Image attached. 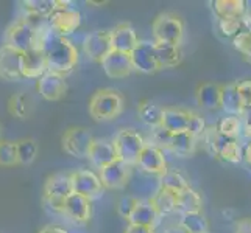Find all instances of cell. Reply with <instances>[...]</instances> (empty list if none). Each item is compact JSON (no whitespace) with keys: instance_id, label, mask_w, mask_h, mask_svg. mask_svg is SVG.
I'll return each mask as SVG.
<instances>
[{"instance_id":"6da1fadb","label":"cell","mask_w":251,"mask_h":233,"mask_svg":"<svg viewBox=\"0 0 251 233\" xmlns=\"http://www.w3.org/2000/svg\"><path fill=\"white\" fill-rule=\"evenodd\" d=\"M46 21L49 19H41V17L24 14L6 28L5 45H10L22 51V53L34 50V45H36V28Z\"/></svg>"},{"instance_id":"7a4b0ae2","label":"cell","mask_w":251,"mask_h":233,"mask_svg":"<svg viewBox=\"0 0 251 233\" xmlns=\"http://www.w3.org/2000/svg\"><path fill=\"white\" fill-rule=\"evenodd\" d=\"M203 140L207 152L214 157H219L220 160L226 163H240L244 160V146L239 143V139H231L217 132V129H206L203 134Z\"/></svg>"},{"instance_id":"3957f363","label":"cell","mask_w":251,"mask_h":233,"mask_svg":"<svg viewBox=\"0 0 251 233\" xmlns=\"http://www.w3.org/2000/svg\"><path fill=\"white\" fill-rule=\"evenodd\" d=\"M124 110V97L116 89H100L89 100V115L94 120L117 118Z\"/></svg>"},{"instance_id":"277c9868","label":"cell","mask_w":251,"mask_h":233,"mask_svg":"<svg viewBox=\"0 0 251 233\" xmlns=\"http://www.w3.org/2000/svg\"><path fill=\"white\" fill-rule=\"evenodd\" d=\"M72 193L71 174L56 172V174H51L44 184V204L51 212L63 213L64 202Z\"/></svg>"},{"instance_id":"5b68a950","label":"cell","mask_w":251,"mask_h":233,"mask_svg":"<svg viewBox=\"0 0 251 233\" xmlns=\"http://www.w3.org/2000/svg\"><path fill=\"white\" fill-rule=\"evenodd\" d=\"M112 142H114L116 146L117 159L125 162L129 167L137 165L139 155L147 146L142 135L136 132L134 129H120Z\"/></svg>"},{"instance_id":"8992f818","label":"cell","mask_w":251,"mask_h":233,"mask_svg":"<svg viewBox=\"0 0 251 233\" xmlns=\"http://www.w3.org/2000/svg\"><path fill=\"white\" fill-rule=\"evenodd\" d=\"M154 42H170L179 45L184 38V22L175 13H162L154 19L153 25Z\"/></svg>"},{"instance_id":"52a82bcc","label":"cell","mask_w":251,"mask_h":233,"mask_svg":"<svg viewBox=\"0 0 251 233\" xmlns=\"http://www.w3.org/2000/svg\"><path fill=\"white\" fill-rule=\"evenodd\" d=\"M94 140L89 129L80 126L69 127L61 139L64 152L75 159H88Z\"/></svg>"},{"instance_id":"ba28073f","label":"cell","mask_w":251,"mask_h":233,"mask_svg":"<svg viewBox=\"0 0 251 233\" xmlns=\"http://www.w3.org/2000/svg\"><path fill=\"white\" fill-rule=\"evenodd\" d=\"M83 50L84 55L91 61L101 64L111 51H112V38L111 30H95L89 34H86L83 41Z\"/></svg>"},{"instance_id":"9c48e42d","label":"cell","mask_w":251,"mask_h":233,"mask_svg":"<svg viewBox=\"0 0 251 233\" xmlns=\"http://www.w3.org/2000/svg\"><path fill=\"white\" fill-rule=\"evenodd\" d=\"M24 53L10 45L0 47V80L16 83L24 80L22 73Z\"/></svg>"},{"instance_id":"30bf717a","label":"cell","mask_w":251,"mask_h":233,"mask_svg":"<svg viewBox=\"0 0 251 233\" xmlns=\"http://www.w3.org/2000/svg\"><path fill=\"white\" fill-rule=\"evenodd\" d=\"M72 179V190L74 193L81 194L88 199L97 197L103 191V184L100 180V176L95 174L91 169H78L71 172Z\"/></svg>"},{"instance_id":"8fae6325","label":"cell","mask_w":251,"mask_h":233,"mask_svg":"<svg viewBox=\"0 0 251 233\" xmlns=\"http://www.w3.org/2000/svg\"><path fill=\"white\" fill-rule=\"evenodd\" d=\"M142 172L149 176H156L161 177L167 172V160L164 151L153 146L150 143H147L144 151L139 155V160H137V165Z\"/></svg>"},{"instance_id":"7c38bea8","label":"cell","mask_w":251,"mask_h":233,"mask_svg":"<svg viewBox=\"0 0 251 233\" xmlns=\"http://www.w3.org/2000/svg\"><path fill=\"white\" fill-rule=\"evenodd\" d=\"M99 176L103 184V188L120 190L126 187L129 179H131V167L126 165L122 160H116L109 163L108 167L101 168Z\"/></svg>"},{"instance_id":"4fadbf2b","label":"cell","mask_w":251,"mask_h":233,"mask_svg":"<svg viewBox=\"0 0 251 233\" xmlns=\"http://www.w3.org/2000/svg\"><path fill=\"white\" fill-rule=\"evenodd\" d=\"M131 63L136 72L141 73H154L159 70L154 55V41H139V44L131 53Z\"/></svg>"},{"instance_id":"5bb4252c","label":"cell","mask_w":251,"mask_h":233,"mask_svg":"<svg viewBox=\"0 0 251 233\" xmlns=\"http://www.w3.org/2000/svg\"><path fill=\"white\" fill-rule=\"evenodd\" d=\"M91 213H92L91 199H88V197H84L81 194L72 193L66 199L61 214H64L69 221H72L76 226H84V224L89 222Z\"/></svg>"},{"instance_id":"9a60e30c","label":"cell","mask_w":251,"mask_h":233,"mask_svg":"<svg viewBox=\"0 0 251 233\" xmlns=\"http://www.w3.org/2000/svg\"><path fill=\"white\" fill-rule=\"evenodd\" d=\"M36 89L39 95L47 101H58L61 100L66 92H67V83L66 78L53 73V72H47L44 76H41L38 83H36Z\"/></svg>"},{"instance_id":"2e32d148","label":"cell","mask_w":251,"mask_h":233,"mask_svg":"<svg viewBox=\"0 0 251 233\" xmlns=\"http://www.w3.org/2000/svg\"><path fill=\"white\" fill-rule=\"evenodd\" d=\"M101 68L109 78H112V80H122V78H126L134 70L133 63H131V55H126L116 50H112L111 53L103 59Z\"/></svg>"},{"instance_id":"e0dca14e","label":"cell","mask_w":251,"mask_h":233,"mask_svg":"<svg viewBox=\"0 0 251 233\" xmlns=\"http://www.w3.org/2000/svg\"><path fill=\"white\" fill-rule=\"evenodd\" d=\"M51 28H53L59 36L67 38L69 34L76 31L81 25V14L75 8H69V10L56 11L49 19Z\"/></svg>"},{"instance_id":"ac0fdd59","label":"cell","mask_w":251,"mask_h":233,"mask_svg":"<svg viewBox=\"0 0 251 233\" xmlns=\"http://www.w3.org/2000/svg\"><path fill=\"white\" fill-rule=\"evenodd\" d=\"M24 8V14L41 17V19H50L56 11L69 10L71 3L64 0H27L21 3Z\"/></svg>"},{"instance_id":"d6986e66","label":"cell","mask_w":251,"mask_h":233,"mask_svg":"<svg viewBox=\"0 0 251 233\" xmlns=\"http://www.w3.org/2000/svg\"><path fill=\"white\" fill-rule=\"evenodd\" d=\"M112 38V50L122 51V53L131 55L134 48L139 44L136 30L129 23H119L117 27L111 30Z\"/></svg>"},{"instance_id":"ffe728a7","label":"cell","mask_w":251,"mask_h":233,"mask_svg":"<svg viewBox=\"0 0 251 233\" xmlns=\"http://www.w3.org/2000/svg\"><path fill=\"white\" fill-rule=\"evenodd\" d=\"M88 159L91 160L92 165L95 168H99V169L105 168V167L109 165V163L119 160L114 142L108 140V139H95L92 146H91Z\"/></svg>"},{"instance_id":"44dd1931","label":"cell","mask_w":251,"mask_h":233,"mask_svg":"<svg viewBox=\"0 0 251 233\" xmlns=\"http://www.w3.org/2000/svg\"><path fill=\"white\" fill-rule=\"evenodd\" d=\"M49 72V64L46 53L41 50H30L24 53V64H22V73L27 80H39Z\"/></svg>"},{"instance_id":"7402d4cb","label":"cell","mask_w":251,"mask_h":233,"mask_svg":"<svg viewBox=\"0 0 251 233\" xmlns=\"http://www.w3.org/2000/svg\"><path fill=\"white\" fill-rule=\"evenodd\" d=\"M189 114L190 112L179 109V107H169L164 109L162 114V122L161 126L167 129L170 134H181L187 132V125H189Z\"/></svg>"},{"instance_id":"603a6c76","label":"cell","mask_w":251,"mask_h":233,"mask_svg":"<svg viewBox=\"0 0 251 233\" xmlns=\"http://www.w3.org/2000/svg\"><path fill=\"white\" fill-rule=\"evenodd\" d=\"M159 218H161V214L153 207L151 201L141 199L136 207L134 213L131 214V218L128 219V222L133 224V226H144V227L154 229V226L159 222Z\"/></svg>"},{"instance_id":"cb8c5ba5","label":"cell","mask_w":251,"mask_h":233,"mask_svg":"<svg viewBox=\"0 0 251 233\" xmlns=\"http://www.w3.org/2000/svg\"><path fill=\"white\" fill-rule=\"evenodd\" d=\"M154 55H156V63L159 68L176 67L183 59L179 45L170 44V42H154Z\"/></svg>"},{"instance_id":"d4e9b609","label":"cell","mask_w":251,"mask_h":233,"mask_svg":"<svg viewBox=\"0 0 251 233\" xmlns=\"http://www.w3.org/2000/svg\"><path fill=\"white\" fill-rule=\"evenodd\" d=\"M197 101L206 110L222 109V85L214 83L201 84L197 89Z\"/></svg>"},{"instance_id":"484cf974","label":"cell","mask_w":251,"mask_h":233,"mask_svg":"<svg viewBox=\"0 0 251 233\" xmlns=\"http://www.w3.org/2000/svg\"><path fill=\"white\" fill-rule=\"evenodd\" d=\"M222 109L228 115L242 117L245 112V107L242 105L240 95L237 90V83L222 85Z\"/></svg>"},{"instance_id":"4316f807","label":"cell","mask_w":251,"mask_h":233,"mask_svg":"<svg viewBox=\"0 0 251 233\" xmlns=\"http://www.w3.org/2000/svg\"><path fill=\"white\" fill-rule=\"evenodd\" d=\"M214 14L219 21L236 19L245 16V2L244 0H214L211 3Z\"/></svg>"},{"instance_id":"83f0119b","label":"cell","mask_w":251,"mask_h":233,"mask_svg":"<svg viewBox=\"0 0 251 233\" xmlns=\"http://www.w3.org/2000/svg\"><path fill=\"white\" fill-rule=\"evenodd\" d=\"M217 28L223 38H229L234 41L242 33L251 28V19L247 16L236 17V19H226V21H217Z\"/></svg>"},{"instance_id":"f1b7e54d","label":"cell","mask_w":251,"mask_h":233,"mask_svg":"<svg viewBox=\"0 0 251 233\" xmlns=\"http://www.w3.org/2000/svg\"><path fill=\"white\" fill-rule=\"evenodd\" d=\"M159 188L166 190V191H170V193L179 194L190 188V182L183 172L167 169L166 174L159 177Z\"/></svg>"},{"instance_id":"f546056e","label":"cell","mask_w":251,"mask_h":233,"mask_svg":"<svg viewBox=\"0 0 251 233\" xmlns=\"http://www.w3.org/2000/svg\"><path fill=\"white\" fill-rule=\"evenodd\" d=\"M201 205H203L201 196L192 187L176 196V212L181 214L200 212Z\"/></svg>"},{"instance_id":"4dcf8cb0","label":"cell","mask_w":251,"mask_h":233,"mask_svg":"<svg viewBox=\"0 0 251 233\" xmlns=\"http://www.w3.org/2000/svg\"><path fill=\"white\" fill-rule=\"evenodd\" d=\"M197 148V139L189 132H181L175 134L172 137V143H170V151L173 154L179 155V157H189L195 152Z\"/></svg>"},{"instance_id":"1f68e13d","label":"cell","mask_w":251,"mask_h":233,"mask_svg":"<svg viewBox=\"0 0 251 233\" xmlns=\"http://www.w3.org/2000/svg\"><path fill=\"white\" fill-rule=\"evenodd\" d=\"M176 196L178 194L159 188L158 191L154 193V196L150 197V201L161 216H169V214L176 212Z\"/></svg>"},{"instance_id":"d6a6232c","label":"cell","mask_w":251,"mask_h":233,"mask_svg":"<svg viewBox=\"0 0 251 233\" xmlns=\"http://www.w3.org/2000/svg\"><path fill=\"white\" fill-rule=\"evenodd\" d=\"M137 114H139V118L145 125H149L153 129L161 126L164 109H161L158 105H154L151 101H142L139 107H137Z\"/></svg>"},{"instance_id":"836d02e7","label":"cell","mask_w":251,"mask_h":233,"mask_svg":"<svg viewBox=\"0 0 251 233\" xmlns=\"http://www.w3.org/2000/svg\"><path fill=\"white\" fill-rule=\"evenodd\" d=\"M6 107H8V112H10V115L14 117V118H19V120L28 118V115H30V101H28L27 93L17 92V93L11 95V97L8 98Z\"/></svg>"},{"instance_id":"e575fe53","label":"cell","mask_w":251,"mask_h":233,"mask_svg":"<svg viewBox=\"0 0 251 233\" xmlns=\"http://www.w3.org/2000/svg\"><path fill=\"white\" fill-rule=\"evenodd\" d=\"M179 226H183L189 233H207L209 230V222L201 212L181 214Z\"/></svg>"},{"instance_id":"d590c367","label":"cell","mask_w":251,"mask_h":233,"mask_svg":"<svg viewBox=\"0 0 251 233\" xmlns=\"http://www.w3.org/2000/svg\"><path fill=\"white\" fill-rule=\"evenodd\" d=\"M217 132L225 135V137H231V139H237L242 134V117L236 115H225L222 117L217 125H215Z\"/></svg>"},{"instance_id":"8d00e7d4","label":"cell","mask_w":251,"mask_h":233,"mask_svg":"<svg viewBox=\"0 0 251 233\" xmlns=\"http://www.w3.org/2000/svg\"><path fill=\"white\" fill-rule=\"evenodd\" d=\"M17 154H19V165H31L38 155V143L34 139H21L17 140Z\"/></svg>"},{"instance_id":"74e56055","label":"cell","mask_w":251,"mask_h":233,"mask_svg":"<svg viewBox=\"0 0 251 233\" xmlns=\"http://www.w3.org/2000/svg\"><path fill=\"white\" fill-rule=\"evenodd\" d=\"M16 165H19L17 142L3 139L0 142V167H16Z\"/></svg>"},{"instance_id":"f35d334b","label":"cell","mask_w":251,"mask_h":233,"mask_svg":"<svg viewBox=\"0 0 251 233\" xmlns=\"http://www.w3.org/2000/svg\"><path fill=\"white\" fill-rule=\"evenodd\" d=\"M139 197H136V196H133V194H126V196H122L119 199V202H117V213L122 216L124 219H129L131 218V214L134 213V210H136V207H137V204H139Z\"/></svg>"},{"instance_id":"ab89813d","label":"cell","mask_w":251,"mask_h":233,"mask_svg":"<svg viewBox=\"0 0 251 233\" xmlns=\"http://www.w3.org/2000/svg\"><path fill=\"white\" fill-rule=\"evenodd\" d=\"M172 137H173V134H170L167 129H164L162 126L153 127L150 145L156 146V148H159V149H169L170 143H172Z\"/></svg>"},{"instance_id":"60d3db41","label":"cell","mask_w":251,"mask_h":233,"mask_svg":"<svg viewBox=\"0 0 251 233\" xmlns=\"http://www.w3.org/2000/svg\"><path fill=\"white\" fill-rule=\"evenodd\" d=\"M232 45H234V48L247 61L251 63V28L247 30L245 33H242L239 38L232 41Z\"/></svg>"},{"instance_id":"b9f144b4","label":"cell","mask_w":251,"mask_h":233,"mask_svg":"<svg viewBox=\"0 0 251 233\" xmlns=\"http://www.w3.org/2000/svg\"><path fill=\"white\" fill-rule=\"evenodd\" d=\"M206 123H204V118L197 114V112H190L189 114V125H187V132L192 134L195 139H200L203 137V134L206 132Z\"/></svg>"},{"instance_id":"7bdbcfd3","label":"cell","mask_w":251,"mask_h":233,"mask_svg":"<svg viewBox=\"0 0 251 233\" xmlns=\"http://www.w3.org/2000/svg\"><path fill=\"white\" fill-rule=\"evenodd\" d=\"M237 90H239L242 105H244L245 110L251 109V80L239 81L237 83Z\"/></svg>"},{"instance_id":"ee69618b","label":"cell","mask_w":251,"mask_h":233,"mask_svg":"<svg viewBox=\"0 0 251 233\" xmlns=\"http://www.w3.org/2000/svg\"><path fill=\"white\" fill-rule=\"evenodd\" d=\"M236 233H251V218L240 219L236 224Z\"/></svg>"},{"instance_id":"f6af8a7d","label":"cell","mask_w":251,"mask_h":233,"mask_svg":"<svg viewBox=\"0 0 251 233\" xmlns=\"http://www.w3.org/2000/svg\"><path fill=\"white\" fill-rule=\"evenodd\" d=\"M125 233H154V229L144 227V226H133V224H129L125 230Z\"/></svg>"},{"instance_id":"bcb514c9","label":"cell","mask_w":251,"mask_h":233,"mask_svg":"<svg viewBox=\"0 0 251 233\" xmlns=\"http://www.w3.org/2000/svg\"><path fill=\"white\" fill-rule=\"evenodd\" d=\"M39 233H67V232L58 226H46L42 230H39Z\"/></svg>"},{"instance_id":"7dc6e473","label":"cell","mask_w":251,"mask_h":233,"mask_svg":"<svg viewBox=\"0 0 251 233\" xmlns=\"http://www.w3.org/2000/svg\"><path fill=\"white\" fill-rule=\"evenodd\" d=\"M244 160L247 162V165L251 167V142H247L244 146Z\"/></svg>"},{"instance_id":"c3c4849f","label":"cell","mask_w":251,"mask_h":233,"mask_svg":"<svg viewBox=\"0 0 251 233\" xmlns=\"http://www.w3.org/2000/svg\"><path fill=\"white\" fill-rule=\"evenodd\" d=\"M164 233H189V232H187L183 226H179V224H175V226L169 227Z\"/></svg>"},{"instance_id":"681fc988","label":"cell","mask_w":251,"mask_h":233,"mask_svg":"<svg viewBox=\"0 0 251 233\" xmlns=\"http://www.w3.org/2000/svg\"><path fill=\"white\" fill-rule=\"evenodd\" d=\"M245 16L248 17V19H251V0L245 2Z\"/></svg>"},{"instance_id":"f907efd6","label":"cell","mask_w":251,"mask_h":233,"mask_svg":"<svg viewBox=\"0 0 251 233\" xmlns=\"http://www.w3.org/2000/svg\"><path fill=\"white\" fill-rule=\"evenodd\" d=\"M3 132H5V127H3L2 123H0V142L3 140Z\"/></svg>"}]
</instances>
